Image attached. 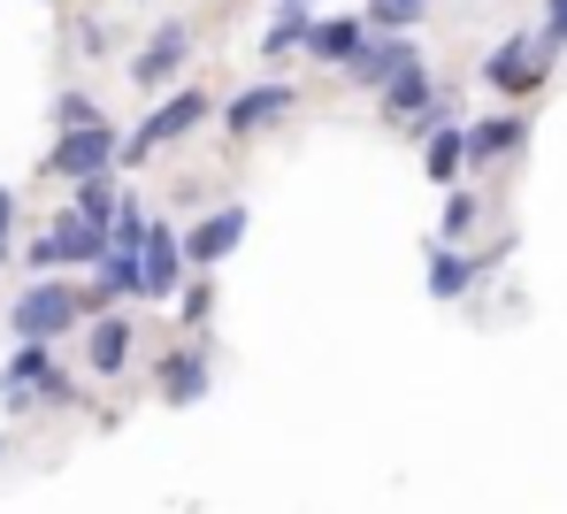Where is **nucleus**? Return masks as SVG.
Masks as SVG:
<instances>
[{
  "label": "nucleus",
  "instance_id": "obj_1",
  "mask_svg": "<svg viewBox=\"0 0 567 514\" xmlns=\"http://www.w3.org/2000/svg\"><path fill=\"white\" fill-rule=\"evenodd\" d=\"M207 115H215V93H207V85H177L169 101L154 107V115H146V123H138L131 138H123V154H115V162H131V169H138V162H154L162 146L192 138V131H199Z\"/></svg>",
  "mask_w": 567,
  "mask_h": 514
},
{
  "label": "nucleus",
  "instance_id": "obj_2",
  "mask_svg": "<svg viewBox=\"0 0 567 514\" xmlns=\"http://www.w3.org/2000/svg\"><path fill=\"white\" fill-rule=\"evenodd\" d=\"M78 315H85V292H78V285H62V277H39V285H23V292H16V308H8V330H16L23 346H47V338L78 330Z\"/></svg>",
  "mask_w": 567,
  "mask_h": 514
},
{
  "label": "nucleus",
  "instance_id": "obj_3",
  "mask_svg": "<svg viewBox=\"0 0 567 514\" xmlns=\"http://www.w3.org/2000/svg\"><path fill=\"white\" fill-rule=\"evenodd\" d=\"M545 70H553V54H545L529 31H514L506 47H491V54H483V85H491L498 101H529V93L545 85Z\"/></svg>",
  "mask_w": 567,
  "mask_h": 514
},
{
  "label": "nucleus",
  "instance_id": "obj_4",
  "mask_svg": "<svg viewBox=\"0 0 567 514\" xmlns=\"http://www.w3.org/2000/svg\"><path fill=\"white\" fill-rule=\"evenodd\" d=\"M115 154H123V138H115L107 123H93V131H62V138H54V154H47V177L93 185V177L115 169Z\"/></svg>",
  "mask_w": 567,
  "mask_h": 514
},
{
  "label": "nucleus",
  "instance_id": "obj_5",
  "mask_svg": "<svg viewBox=\"0 0 567 514\" xmlns=\"http://www.w3.org/2000/svg\"><path fill=\"white\" fill-rule=\"evenodd\" d=\"M185 62H192V23H185V16H169V23H154V39L131 54V85H138V93H162Z\"/></svg>",
  "mask_w": 567,
  "mask_h": 514
},
{
  "label": "nucleus",
  "instance_id": "obj_6",
  "mask_svg": "<svg viewBox=\"0 0 567 514\" xmlns=\"http://www.w3.org/2000/svg\"><path fill=\"white\" fill-rule=\"evenodd\" d=\"M246 223H254V207H238V201H223L215 215H199L185 238V269H215V261H230L238 254V238H246Z\"/></svg>",
  "mask_w": 567,
  "mask_h": 514
},
{
  "label": "nucleus",
  "instance_id": "obj_7",
  "mask_svg": "<svg viewBox=\"0 0 567 514\" xmlns=\"http://www.w3.org/2000/svg\"><path fill=\"white\" fill-rule=\"evenodd\" d=\"M185 292V246L169 223H146V246H138V300H177Z\"/></svg>",
  "mask_w": 567,
  "mask_h": 514
},
{
  "label": "nucleus",
  "instance_id": "obj_8",
  "mask_svg": "<svg viewBox=\"0 0 567 514\" xmlns=\"http://www.w3.org/2000/svg\"><path fill=\"white\" fill-rule=\"evenodd\" d=\"M346 70H353V85H369V93H391L399 78H414V70H422V54H414V39H369V47H361Z\"/></svg>",
  "mask_w": 567,
  "mask_h": 514
},
{
  "label": "nucleus",
  "instance_id": "obj_9",
  "mask_svg": "<svg viewBox=\"0 0 567 514\" xmlns=\"http://www.w3.org/2000/svg\"><path fill=\"white\" fill-rule=\"evenodd\" d=\"M291 107H299V93H291V85H246L238 101L223 107V131H230V138H254V131L284 123Z\"/></svg>",
  "mask_w": 567,
  "mask_h": 514
},
{
  "label": "nucleus",
  "instance_id": "obj_10",
  "mask_svg": "<svg viewBox=\"0 0 567 514\" xmlns=\"http://www.w3.org/2000/svg\"><path fill=\"white\" fill-rule=\"evenodd\" d=\"M522 138H529V123H522V115H483V123L461 131V162H468V169H491V162H506Z\"/></svg>",
  "mask_w": 567,
  "mask_h": 514
},
{
  "label": "nucleus",
  "instance_id": "obj_11",
  "mask_svg": "<svg viewBox=\"0 0 567 514\" xmlns=\"http://www.w3.org/2000/svg\"><path fill=\"white\" fill-rule=\"evenodd\" d=\"M383 115H391V123H430V131H437V123H445V85H437L430 70H414V78H399V85L383 93Z\"/></svg>",
  "mask_w": 567,
  "mask_h": 514
},
{
  "label": "nucleus",
  "instance_id": "obj_12",
  "mask_svg": "<svg viewBox=\"0 0 567 514\" xmlns=\"http://www.w3.org/2000/svg\"><path fill=\"white\" fill-rule=\"evenodd\" d=\"M131 346H138L131 315H100L93 330H85V361H93V377H123V369H131Z\"/></svg>",
  "mask_w": 567,
  "mask_h": 514
},
{
  "label": "nucleus",
  "instance_id": "obj_13",
  "mask_svg": "<svg viewBox=\"0 0 567 514\" xmlns=\"http://www.w3.org/2000/svg\"><path fill=\"white\" fill-rule=\"evenodd\" d=\"M361 47H369V23H361V16H322V23H307V54H315V62H338V70H346Z\"/></svg>",
  "mask_w": 567,
  "mask_h": 514
},
{
  "label": "nucleus",
  "instance_id": "obj_14",
  "mask_svg": "<svg viewBox=\"0 0 567 514\" xmlns=\"http://www.w3.org/2000/svg\"><path fill=\"white\" fill-rule=\"evenodd\" d=\"M483 269H491V261H475L461 246H430V292H437V300H461Z\"/></svg>",
  "mask_w": 567,
  "mask_h": 514
},
{
  "label": "nucleus",
  "instance_id": "obj_15",
  "mask_svg": "<svg viewBox=\"0 0 567 514\" xmlns=\"http://www.w3.org/2000/svg\"><path fill=\"white\" fill-rule=\"evenodd\" d=\"M162 400H177V408H192V400H207V361H199L192 346H177V353L162 361Z\"/></svg>",
  "mask_w": 567,
  "mask_h": 514
},
{
  "label": "nucleus",
  "instance_id": "obj_16",
  "mask_svg": "<svg viewBox=\"0 0 567 514\" xmlns=\"http://www.w3.org/2000/svg\"><path fill=\"white\" fill-rule=\"evenodd\" d=\"M47 238H54V254H62V261H70V269H93L100 254H107V238H100V230H85V223H78V215H70V207H62V215H54V230H47Z\"/></svg>",
  "mask_w": 567,
  "mask_h": 514
},
{
  "label": "nucleus",
  "instance_id": "obj_17",
  "mask_svg": "<svg viewBox=\"0 0 567 514\" xmlns=\"http://www.w3.org/2000/svg\"><path fill=\"white\" fill-rule=\"evenodd\" d=\"M70 215H78L85 230H100V238H107V230H115V215H123V193H115L107 177H93V185H78V201H70Z\"/></svg>",
  "mask_w": 567,
  "mask_h": 514
},
{
  "label": "nucleus",
  "instance_id": "obj_18",
  "mask_svg": "<svg viewBox=\"0 0 567 514\" xmlns=\"http://www.w3.org/2000/svg\"><path fill=\"white\" fill-rule=\"evenodd\" d=\"M422 8H430V0H369L361 23H369V39H406V31L422 23Z\"/></svg>",
  "mask_w": 567,
  "mask_h": 514
},
{
  "label": "nucleus",
  "instance_id": "obj_19",
  "mask_svg": "<svg viewBox=\"0 0 567 514\" xmlns=\"http://www.w3.org/2000/svg\"><path fill=\"white\" fill-rule=\"evenodd\" d=\"M422 169H430L437 185H453V177L468 169V162H461V131H453V123H437V131L422 138Z\"/></svg>",
  "mask_w": 567,
  "mask_h": 514
},
{
  "label": "nucleus",
  "instance_id": "obj_20",
  "mask_svg": "<svg viewBox=\"0 0 567 514\" xmlns=\"http://www.w3.org/2000/svg\"><path fill=\"white\" fill-rule=\"evenodd\" d=\"M93 269H100V277H93V292H100V300H123V292L138 300V254H100Z\"/></svg>",
  "mask_w": 567,
  "mask_h": 514
},
{
  "label": "nucleus",
  "instance_id": "obj_21",
  "mask_svg": "<svg viewBox=\"0 0 567 514\" xmlns=\"http://www.w3.org/2000/svg\"><path fill=\"white\" fill-rule=\"evenodd\" d=\"M475 223H483V201H475V193H453V201H445V223H437V246L468 238Z\"/></svg>",
  "mask_w": 567,
  "mask_h": 514
},
{
  "label": "nucleus",
  "instance_id": "obj_22",
  "mask_svg": "<svg viewBox=\"0 0 567 514\" xmlns=\"http://www.w3.org/2000/svg\"><path fill=\"white\" fill-rule=\"evenodd\" d=\"M291 47H307V16H299V8H284L277 23L261 31V54H269V62H277V54H291Z\"/></svg>",
  "mask_w": 567,
  "mask_h": 514
},
{
  "label": "nucleus",
  "instance_id": "obj_23",
  "mask_svg": "<svg viewBox=\"0 0 567 514\" xmlns=\"http://www.w3.org/2000/svg\"><path fill=\"white\" fill-rule=\"evenodd\" d=\"M54 123H62V131H93L100 107L85 101V93H62V101H54Z\"/></svg>",
  "mask_w": 567,
  "mask_h": 514
},
{
  "label": "nucleus",
  "instance_id": "obj_24",
  "mask_svg": "<svg viewBox=\"0 0 567 514\" xmlns=\"http://www.w3.org/2000/svg\"><path fill=\"white\" fill-rule=\"evenodd\" d=\"M177 300H185V322H207V308H215V285L199 277V285H185V292H177Z\"/></svg>",
  "mask_w": 567,
  "mask_h": 514
},
{
  "label": "nucleus",
  "instance_id": "obj_25",
  "mask_svg": "<svg viewBox=\"0 0 567 514\" xmlns=\"http://www.w3.org/2000/svg\"><path fill=\"white\" fill-rule=\"evenodd\" d=\"M23 261H31V269H39V277H47V269H62V254H54V238H39V246H31V254H23Z\"/></svg>",
  "mask_w": 567,
  "mask_h": 514
},
{
  "label": "nucleus",
  "instance_id": "obj_26",
  "mask_svg": "<svg viewBox=\"0 0 567 514\" xmlns=\"http://www.w3.org/2000/svg\"><path fill=\"white\" fill-rule=\"evenodd\" d=\"M8 223H16V193L0 185V238H8Z\"/></svg>",
  "mask_w": 567,
  "mask_h": 514
},
{
  "label": "nucleus",
  "instance_id": "obj_27",
  "mask_svg": "<svg viewBox=\"0 0 567 514\" xmlns=\"http://www.w3.org/2000/svg\"><path fill=\"white\" fill-rule=\"evenodd\" d=\"M284 8H299V16H307V0H284Z\"/></svg>",
  "mask_w": 567,
  "mask_h": 514
},
{
  "label": "nucleus",
  "instance_id": "obj_28",
  "mask_svg": "<svg viewBox=\"0 0 567 514\" xmlns=\"http://www.w3.org/2000/svg\"><path fill=\"white\" fill-rule=\"evenodd\" d=\"M0 261H8V238H0Z\"/></svg>",
  "mask_w": 567,
  "mask_h": 514
}]
</instances>
